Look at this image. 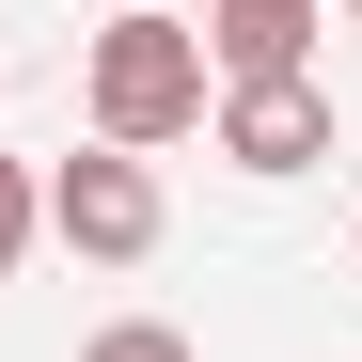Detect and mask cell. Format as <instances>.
Here are the masks:
<instances>
[{
  "label": "cell",
  "mask_w": 362,
  "mask_h": 362,
  "mask_svg": "<svg viewBox=\"0 0 362 362\" xmlns=\"http://www.w3.org/2000/svg\"><path fill=\"white\" fill-rule=\"evenodd\" d=\"M205 95H221V64H205V32L173 16V0H142V16H110V32L79 47V110H95V142H110V158L189 142V127H205Z\"/></svg>",
  "instance_id": "obj_1"
},
{
  "label": "cell",
  "mask_w": 362,
  "mask_h": 362,
  "mask_svg": "<svg viewBox=\"0 0 362 362\" xmlns=\"http://www.w3.org/2000/svg\"><path fill=\"white\" fill-rule=\"evenodd\" d=\"M158 221H173V205H158V158H110V142H95V158L47 173V236H64L79 268H142Z\"/></svg>",
  "instance_id": "obj_2"
},
{
  "label": "cell",
  "mask_w": 362,
  "mask_h": 362,
  "mask_svg": "<svg viewBox=\"0 0 362 362\" xmlns=\"http://www.w3.org/2000/svg\"><path fill=\"white\" fill-rule=\"evenodd\" d=\"M205 142H221L236 173H315V158H331V95H315V79H221V95H205Z\"/></svg>",
  "instance_id": "obj_3"
},
{
  "label": "cell",
  "mask_w": 362,
  "mask_h": 362,
  "mask_svg": "<svg viewBox=\"0 0 362 362\" xmlns=\"http://www.w3.org/2000/svg\"><path fill=\"white\" fill-rule=\"evenodd\" d=\"M205 64L221 79H315V32H331V0H205Z\"/></svg>",
  "instance_id": "obj_4"
},
{
  "label": "cell",
  "mask_w": 362,
  "mask_h": 362,
  "mask_svg": "<svg viewBox=\"0 0 362 362\" xmlns=\"http://www.w3.org/2000/svg\"><path fill=\"white\" fill-rule=\"evenodd\" d=\"M79 362H205V346H189V331H158V315H110Z\"/></svg>",
  "instance_id": "obj_5"
},
{
  "label": "cell",
  "mask_w": 362,
  "mask_h": 362,
  "mask_svg": "<svg viewBox=\"0 0 362 362\" xmlns=\"http://www.w3.org/2000/svg\"><path fill=\"white\" fill-rule=\"evenodd\" d=\"M32 236H47V189H32L16 158H0V284H16V252H32Z\"/></svg>",
  "instance_id": "obj_6"
},
{
  "label": "cell",
  "mask_w": 362,
  "mask_h": 362,
  "mask_svg": "<svg viewBox=\"0 0 362 362\" xmlns=\"http://www.w3.org/2000/svg\"><path fill=\"white\" fill-rule=\"evenodd\" d=\"M110 16H142V0H110Z\"/></svg>",
  "instance_id": "obj_7"
},
{
  "label": "cell",
  "mask_w": 362,
  "mask_h": 362,
  "mask_svg": "<svg viewBox=\"0 0 362 362\" xmlns=\"http://www.w3.org/2000/svg\"><path fill=\"white\" fill-rule=\"evenodd\" d=\"M346 16H362V0H346Z\"/></svg>",
  "instance_id": "obj_8"
}]
</instances>
